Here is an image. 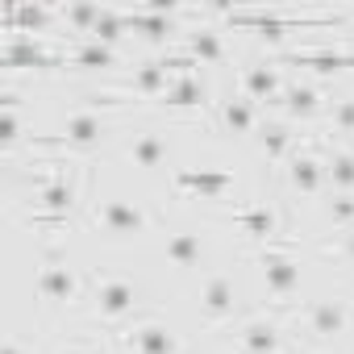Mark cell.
Instances as JSON below:
<instances>
[{"mask_svg": "<svg viewBox=\"0 0 354 354\" xmlns=\"http://www.w3.org/2000/svg\"><path fill=\"white\" fill-rule=\"evenodd\" d=\"M158 104H162L167 113H196V109L209 104V92H205V84L196 80V71H188V75H175V80H171V88L158 96Z\"/></svg>", "mask_w": 354, "mask_h": 354, "instance_id": "20", "label": "cell"}, {"mask_svg": "<svg viewBox=\"0 0 354 354\" xmlns=\"http://www.w3.org/2000/svg\"><path fill=\"white\" fill-rule=\"evenodd\" d=\"M254 263H259V275H263L267 296L279 300V308H292L288 296H296L300 292V279H304L296 242L292 238H275V242H267V246L254 250Z\"/></svg>", "mask_w": 354, "mask_h": 354, "instance_id": "6", "label": "cell"}, {"mask_svg": "<svg viewBox=\"0 0 354 354\" xmlns=\"http://www.w3.org/2000/svg\"><path fill=\"white\" fill-rule=\"evenodd\" d=\"M254 142H259V150L267 154V162H283L300 138H296V133H292V125L279 117V121H263V125H259V133H254Z\"/></svg>", "mask_w": 354, "mask_h": 354, "instance_id": "22", "label": "cell"}, {"mask_svg": "<svg viewBox=\"0 0 354 354\" xmlns=\"http://www.w3.org/2000/svg\"><path fill=\"white\" fill-rule=\"evenodd\" d=\"M171 184L180 196H192V201H221L225 188H234V171H221V167H175Z\"/></svg>", "mask_w": 354, "mask_h": 354, "instance_id": "14", "label": "cell"}, {"mask_svg": "<svg viewBox=\"0 0 354 354\" xmlns=\"http://www.w3.org/2000/svg\"><path fill=\"white\" fill-rule=\"evenodd\" d=\"M55 354H104V350H100V337H84V333H75V337L59 342Z\"/></svg>", "mask_w": 354, "mask_h": 354, "instance_id": "29", "label": "cell"}, {"mask_svg": "<svg viewBox=\"0 0 354 354\" xmlns=\"http://www.w3.org/2000/svg\"><path fill=\"white\" fill-rule=\"evenodd\" d=\"M325 180H329L333 192H350L354 196V150L350 146L325 150Z\"/></svg>", "mask_w": 354, "mask_h": 354, "instance_id": "24", "label": "cell"}, {"mask_svg": "<svg viewBox=\"0 0 354 354\" xmlns=\"http://www.w3.org/2000/svg\"><path fill=\"white\" fill-rule=\"evenodd\" d=\"M34 296H38V304H46V308H71V304L88 300V279H84V271H80L67 254L50 250V254H42V263L34 267Z\"/></svg>", "mask_w": 354, "mask_h": 354, "instance_id": "5", "label": "cell"}, {"mask_svg": "<svg viewBox=\"0 0 354 354\" xmlns=\"http://www.w3.org/2000/svg\"><path fill=\"white\" fill-rule=\"evenodd\" d=\"M337 250H342V259L354 267V230H346V234H342V246H337Z\"/></svg>", "mask_w": 354, "mask_h": 354, "instance_id": "31", "label": "cell"}, {"mask_svg": "<svg viewBox=\"0 0 354 354\" xmlns=\"http://www.w3.org/2000/svg\"><path fill=\"white\" fill-rule=\"evenodd\" d=\"M162 263L175 271H201L209 263V234L196 225H180V230H167L162 238Z\"/></svg>", "mask_w": 354, "mask_h": 354, "instance_id": "13", "label": "cell"}, {"mask_svg": "<svg viewBox=\"0 0 354 354\" xmlns=\"http://www.w3.org/2000/svg\"><path fill=\"white\" fill-rule=\"evenodd\" d=\"M117 346H121V354H184V342H180V333H175L167 321H158V317H133L129 325H121L117 329Z\"/></svg>", "mask_w": 354, "mask_h": 354, "instance_id": "11", "label": "cell"}, {"mask_svg": "<svg viewBox=\"0 0 354 354\" xmlns=\"http://www.w3.org/2000/svg\"><path fill=\"white\" fill-rule=\"evenodd\" d=\"M125 162L138 167V171H158L167 158H171V142L158 133V129H138L125 138Z\"/></svg>", "mask_w": 354, "mask_h": 354, "instance_id": "16", "label": "cell"}, {"mask_svg": "<svg viewBox=\"0 0 354 354\" xmlns=\"http://www.w3.org/2000/svg\"><path fill=\"white\" fill-rule=\"evenodd\" d=\"M180 50H184V55H192L196 63H221V59H225L221 34H217V30H209V26H201V30H188Z\"/></svg>", "mask_w": 354, "mask_h": 354, "instance_id": "25", "label": "cell"}, {"mask_svg": "<svg viewBox=\"0 0 354 354\" xmlns=\"http://www.w3.org/2000/svg\"><path fill=\"white\" fill-rule=\"evenodd\" d=\"M17 180L30 184V201H26V225L30 230H63L80 205V188H84V171L75 158H34L26 171L13 167Z\"/></svg>", "mask_w": 354, "mask_h": 354, "instance_id": "1", "label": "cell"}, {"mask_svg": "<svg viewBox=\"0 0 354 354\" xmlns=\"http://www.w3.org/2000/svg\"><path fill=\"white\" fill-rule=\"evenodd\" d=\"M283 88L288 84H283L275 59H263V63H250V67L238 71V96H246L254 104H275L283 96Z\"/></svg>", "mask_w": 354, "mask_h": 354, "instance_id": "15", "label": "cell"}, {"mask_svg": "<svg viewBox=\"0 0 354 354\" xmlns=\"http://www.w3.org/2000/svg\"><path fill=\"white\" fill-rule=\"evenodd\" d=\"M308 354H329V350H308Z\"/></svg>", "mask_w": 354, "mask_h": 354, "instance_id": "32", "label": "cell"}, {"mask_svg": "<svg viewBox=\"0 0 354 354\" xmlns=\"http://www.w3.org/2000/svg\"><path fill=\"white\" fill-rule=\"evenodd\" d=\"M350 150H354V138H350Z\"/></svg>", "mask_w": 354, "mask_h": 354, "instance_id": "33", "label": "cell"}, {"mask_svg": "<svg viewBox=\"0 0 354 354\" xmlns=\"http://www.w3.org/2000/svg\"><path fill=\"white\" fill-rule=\"evenodd\" d=\"M5 354H34V342H26V333L9 329V337H5Z\"/></svg>", "mask_w": 354, "mask_h": 354, "instance_id": "30", "label": "cell"}, {"mask_svg": "<svg viewBox=\"0 0 354 354\" xmlns=\"http://www.w3.org/2000/svg\"><path fill=\"white\" fill-rule=\"evenodd\" d=\"M129 100L121 92H100V96H88L84 109L67 113V121L55 129V133H30V150H55V154H67V158H80L88 150H96L109 133H113V121L104 113L113 109H125Z\"/></svg>", "mask_w": 354, "mask_h": 354, "instance_id": "2", "label": "cell"}, {"mask_svg": "<svg viewBox=\"0 0 354 354\" xmlns=\"http://www.w3.org/2000/svg\"><path fill=\"white\" fill-rule=\"evenodd\" d=\"M92 225H96V234H104L113 242H133V238H150L154 225H158V217H154V209L146 201L109 192V196H96Z\"/></svg>", "mask_w": 354, "mask_h": 354, "instance_id": "4", "label": "cell"}, {"mask_svg": "<svg viewBox=\"0 0 354 354\" xmlns=\"http://www.w3.org/2000/svg\"><path fill=\"white\" fill-rule=\"evenodd\" d=\"M279 175H283V184L296 192V196H321L329 188L325 180V146L321 138H304L292 146V154L279 162Z\"/></svg>", "mask_w": 354, "mask_h": 354, "instance_id": "7", "label": "cell"}, {"mask_svg": "<svg viewBox=\"0 0 354 354\" xmlns=\"http://www.w3.org/2000/svg\"><path fill=\"white\" fill-rule=\"evenodd\" d=\"M50 21H59V9H42V5H5L0 9V30L5 34H34V30H46Z\"/></svg>", "mask_w": 354, "mask_h": 354, "instance_id": "21", "label": "cell"}, {"mask_svg": "<svg viewBox=\"0 0 354 354\" xmlns=\"http://www.w3.org/2000/svg\"><path fill=\"white\" fill-rule=\"evenodd\" d=\"M300 325L308 337L317 342H342L354 333V304L337 292H325V296H313L300 313Z\"/></svg>", "mask_w": 354, "mask_h": 354, "instance_id": "9", "label": "cell"}, {"mask_svg": "<svg viewBox=\"0 0 354 354\" xmlns=\"http://www.w3.org/2000/svg\"><path fill=\"white\" fill-rule=\"evenodd\" d=\"M67 63H71V67H84V71H96V67H117V50H113V46H104V42L84 38L75 50H67Z\"/></svg>", "mask_w": 354, "mask_h": 354, "instance_id": "26", "label": "cell"}, {"mask_svg": "<svg viewBox=\"0 0 354 354\" xmlns=\"http://www.w3.org/2000/svg\"><path fill=\"white\" fill-rule=\"evenodd\" d=\"M0 63H5V71H59V67H71L67 50H50L46 42H38L30 34H9L5 46H0Z\"/></svg>", "mask_w": 354, "mask_h": 354, "instance_id": "12", "label": "cell"}, {"mask_svg": "<svg viewBox=\"0 0 354 354\" xmlns=\"http://www.w3.org/2000/svg\"><path fill=\"white\" fill-rule=\"evenodd\" d=\"M217 125L230 133V138H254L259 133V104L246 100V96H230V100H217Z\"/></svg>", "mask_w": 354, "mask_h": 354, "instance_id": "19", "label": "cell"}, {"mask_svg": "<svg viewBox=\"0 0 354 354\" xmlns=\"http://www.w3.org/2000/svg\"><path fill=\"white\" fill-rule=\"evenodd\" d=\"M292 308H271V313H250L234 329V354H283V317Z\"/></svg>", "mask_w": 354, "mask_h": 354, "instance_id": "10", "label": "cell"}, {"mask_svg": "<svg viewBox=\"0 0 354 354\" xmlns=\"http://www.w3.org/2000/svg\"><path fill=\"white\" fill-rule=\"evenodd\" d=\"M142 308V283L121 271H100L88 283V317L104 329H121Z\"/></svg>", "mask_w": 354, "mask_h": 354, "instance_id": "3", "label": "cell"}, {"mask_svg": "<svg viewBox=\"0 0 354 354\" xmlns=\"http://www.w3.org/2000/svg\"><path fill=\"white\" fill-rule=\"evenodd\" d=\"M275 63H296V67H313L317 75H333V71H346L354 67V55H342V50H288V55H275Z\"/></svg>", "mask_w": 354, "mask_h": 354, "instance_id": "23", "label": "cell"}, {"mask_svg": "<svg viewBox=\"0 0 354 354\" xmlns=\"http://www.w3.org/2000/svg\"><path fill=\"white\" fill-rule=\"evenodd\" d=\"M225 221L230 225H238L250 242H259V246H267V242H275V238H283L279 234V213L271 209V205H246V209H230L225 213Z\"/></svg>", "mask_w": 354, "mask_h": 354, "instance_id": "17", "label": "cell"}, {"mask_svg": "<svg viewBox=\"0 0 354 354\" xmlns=\"http://www.w3.org/2000/svg\"><path fill=\"white\" fill-rule=\"evenodd\" d=\"M325 221H329L337 234L354 230V196H350V192H333V196L325 201Z\"/></svg>", "mask_w": 354, "mask_h": 354, "instance_id": "28", "label": "cell"}, {"mask_svg": "<svg viewBox=\"0 0 354 354\" xmlns=\"http://www.w3.org/2000/svg\"><path fill=\"white\" fill-rule=\"evenodd\" d=\"M325 129H329V133H342V138H354V96L329 100V109H325Z\"/></svg>", "mask_w": 354, "mask_h": 354, "instance_id": "27", "label": "cell"}, {"mask_svg": "<svg viewBox=\"0 0 354 354\" xmlns=\"http://www.w3.org/2000/svg\"><path fill=\"white\" fill-rule=\"evenodd\" d=\"M275 109H279L283 121H317V117H325L329 100H325L313 84H288L283 96L275 100Z\"/></svg>", "mask_w": 354, "mask_h": 354, "instance_id": "18", "label": "cell"}, {"mask_svg": "<svg viewBox=\"0 0 354 354\" xmlns=\"http://www.w3.org/2000/svg\"><path fill=\"white\" fill-rule=\"evenodd\" d=\"M192 304H196L201 325L221 329V325H230V321L238 317V308H242V288H238V279H234L230 271H209V275L201 279Z\"/></svg>", "mask_w": 354, "mask_h": 354, "instance_id": "8", "label": "cell"}]
</instances>
